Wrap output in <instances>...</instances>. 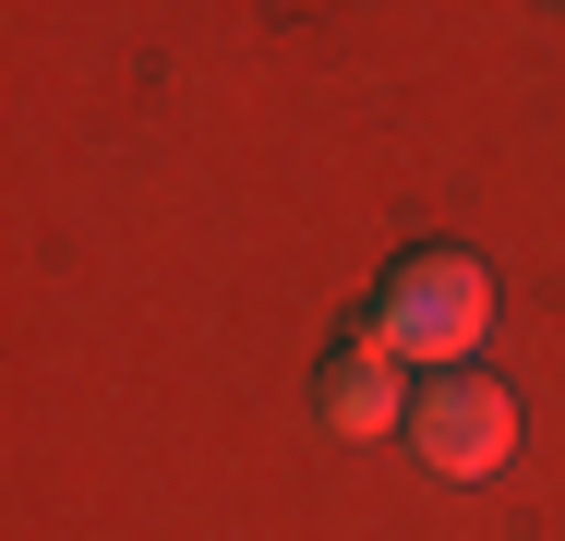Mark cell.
I'll use <instances>...</instances> for the list:
<instances>
[{
    "mask_svg": "<svg viewBox=\"0 0 565 541\" xmlns=\"http://www.w3.org/2000/svg\"><path fill=\"white\" fill-rule=\"evenodd\" d=\"M481 325H493V277H481V253H409L385 289H373V337L397 349V361H422V373H481Z\"/></svg>",
    "mask_w": 565,
    "mask_h": 541,
    "instance_id": "cell-1",
    "label": "cell"
},
{
    "mask_svg": "<svg viewBox=\"0 0 565 541\" xmlns=\"http://www.w3.org/2000/svg\"><path fill=\"white\" fill-rule=\"evenodd\" d=\"M409 445H422L434 481H481V469L518 457V397H505L493 373H434V385L409 397Z\"/></svg>",
    "mask_w": 565,
    "mask_h": 541,
    "instance_id": "cell-2",
    "label": "cell"
},
{
    "mask_svg": "<svg viewBox=\"0 0 565 541\" xmlns=\"http://www.w3.org/2000/svg\"><path fill=\"white\" fill-rule=\"evenodd\" d=\"M409 361L361 325V337H338L326 349V373H313V410H326V433H349V445H373V433H409Z\"/></svg>",
    "mask_w": 565,
    "mask_h": 541,
    "instance_id": "cell-3",
    "label": "cell"
}]
</instances>
